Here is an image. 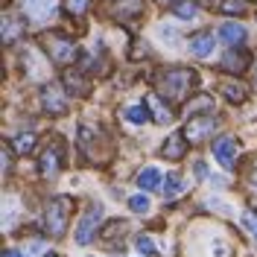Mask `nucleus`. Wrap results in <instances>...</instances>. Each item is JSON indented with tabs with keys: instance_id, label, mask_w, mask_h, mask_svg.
Wrapping results in <instances>:
<instances>
[{
	"instance_id": "f257e3e1",
	"label": "nucleus",
	"mask_w": 257,
	"mask_h": 257,
	"mask_svg": "<svg viewBox=\"0 0 257 257\" xmlns=\"http://www.w3.org/2000/svg\"><path fill=\"white\" fill-rule=\"evenodd\" d=\"M196 85V73H193L190 67H170V70H164L158 76V88L161 94L167 96V99H184V96L190 94V88Z\"/></svg>"
},
{
	"instance_id": "f03ea898",
	"label": "nucleus",
	"mask_w": 257,
	"mask_h": 257,
	"mask_svg": "<svg viewBox=\"0 0 257 257\" xmlns=\"http://www.w3.org/2000/svg\"><path fill=\"white\" fill-rule=\"evenodd\" d=\"M70 213H73V199L70 196H56L44 208V231H47L50 237H62L64 231H67Z\"/></svg>"
},
{
	"instance_id": "7ed1b4c3",
	"label": "nucleus",
	"mask_w": 257,
	"mask_h": 257,
	"mask_svg": "<svg viewBox=\"0 0 257 257\" xmlns=\"http://www.w3.org/2000/svg\"><path fill=\"white\" fill-rule=\"evenodd\" d=\"M41 47L56 64H70L76 59V44L67 35H59V32H44L41 35Z\"/></svg>"
},
{
	"instance_id": "20e7f679",
	"label": "nucleus",
	"mask_w": 257,
	"mask_h": 257,
	"mask_svg": "<svg viewBox=\"0 0 257 257\" xmlns=\"http://www.w3.org/2000/svg\"><path fill=\"white\" fill-rule=\"evenodd\" d=\"M213 128H216V120H213L210 111H208L205 117H193V120H187L184 135H187V141H190V144H199V141H205V138H208Z\"/></svg>"
},
{
	"instance_id": "39448f33",
	"label": "nucleus",
	"mask_w": 257,
	"mask_h": 257,
	"mask_svg": "<svg viewBox=\"0 0 257 257\" xmlns=\"http://www.w3.org/2000/svg\"><path fill=\"white\" fill-rule=\"evenodd\" d=\"M99 219H102V208H99V205H94V208H91L88 213H85V216H82L79 228H76V242H79V245H85V242L94 240Z\"/></svg>"
},
{
	"instance_id": "423d86ee",
	"label": "nucleus",
	"mask_w": 257,
	"mask_h": 257,
	"mask_svg": "<svg viewBox=\"0 0 257 257\" xmlns=\"http://www.w3.org/2000/svg\"><path fill=\"white\" fill-rule=\"evenodd\" d=\"M213 155H216V161L222 164L225 170H231V167L237 164V155H240V144H237L234 138H219V141L213 144Z\"/></svg>"
},
{
	"instance_id": "0eeeda50",
	"label": "nucleus",
	"mask_w": 257,
	"mask_h": 257,
	"mask_svg": "<svg viewBox=\"0 0 257 257\" xmlns=\"http://www.w3.org/2000/svg\"><path fill=\"white\" fill-rule=\"evenodd\" d=\"M41 102L50 114H64L67 111V96L59 85H44L41 88Z\"/></svg>"
},
{
	"instance_id": "6e6552de",
	"label": "nucleus",
	"mask_w": 257,
	"mask_h": 257,
	"mask_svg": "<svg viewBox=\"0 0 257 257\" xmlns=\"http://www.w3.org/2000/svg\"><path fill=\"white\" fill-rule=\"evenodd\" d=\"M187 135L184 132H173L167 141H164V146H161V155L164 158H170V161H178V158H184L187 155Z\"/></svg>"
},
{
	"instance_id": "1a4fd4ad",
	"label": "nucleus",
	"mask_w": 257,
	"mask_h": 257,
	"mask_svg": "<svg viewBox=\"0 0 257 257\" xmlns=\"http://www.w3.org/2000/svg\"><path fill=\"white\" fill-rule=\"evenodd\" d=\"M21 35H24V18H15V15L0 18V38H3L6 44H15Z\"/></svg>"
},
{
	"instance_id": "9d476101",
	"label": "nucleus",
	"mask_w": 257,
	"mask_h": 257,
	"mask_svg": "<svg viewBox=\"0 0 257 257\" xmlns=\"http://www.w3.org/2000/svg\"><path fill=\"white\" fill-rule=\"evenodd\" d=\"M21 6L30 18H50L56 12L59 0H21Z\"/></svg>"
},
{
	"instance_id": "9b49d317",
	"label": "nucleus",
	"mask_w": 257,
	"mask_h": 257,
	"mask_svg": "<svg viewBox=\"0 0 257 257\" xmlns=\"http://www.w3.org/2000/svg\"><path fill=\"white\" fill-rule=\"evenodd\" d=\"M213 47H216V38L210 32H196L190 38V50H193V56H199V59H208L213 53Z\"/></svg>"
},
{
	"instance_id": "f8f14e48",
	"label": "nucleus",
	"mask_w": 257,
	"mask_h": 257,
	"mask_svg": "<svg viewBox=\"0 0 257 257\" xmlns=\"http://www.w3.org/2000/svg\"><path fill=\"white\" fill-rule=\"evenodd\" d=\"M219 38H222L228 47H240L242 41H245V30H242V24L225 21L222 27H219Z\"/></svg>"
},
{
	"instance_id": "ddd939ff",
	"label": "nucleus",
	"mask_w": 257,
	"mask_h": 257,
	"mask_svg": "<svg viewBox=\"0 0 257 257\" xmlns=\"http://www.w3.org/2000/svg\"><path fill=\"white\" fill-rule=\"evenodd\" d=\"M59 170H62V152H59V146H50L47 152L41 155V173L47 178H53Z\"/></svg>"
},
{
	"instance_id": "4468645a",
	"label": "nucleus",
	"mask_w": 257,
	"mask_h": 257,
	"mask_svg": "<svg viewBox=\"0 0 257 257\" xmlns=\"http://www.w3.org/2000/svg\"><path fill=\"white\" fill-rule=\"evenodd\" d=\"M245 67H248V53H242V50L228 53L222 59V70H228V73H242Z\"/></svg>"
},
{
	"instance_id": "2eb2a0df",
	"label": "nucleus",
	"mask_w": 257,
	"mask_h": 257,
	"mask_svg": "<svg viewBox=\"0 0 257 257\" xmlns=\"http://www.w3.org/2000/svg\"><path fill=\"white\" fill-rule=\"evenodd\" d=\"M64 85H67L70 94H76V96L88 94V82H85V76H82L79 70H67V73H64Z\"/></svg>"
},
{
	"instance_id": "dca6fc26",
	"label": "nucleus",
	"mask_w": 257,
	"mask_h": 257,
	"mask_svg": "<svg viewBox=\"0 0 257 257\" xmlns=\"http://www.w3.org/2000/svg\"><path fill=\"white\" fill-rule=\"evenodd\" d=\"M146 105L152 108V117H155L158 123H173V111H170V108H167V105H164V102H161L155 94L146 96Z\"/></svg>"
},
{
	"instance_id": "f3484780",
	"label": "nucleus",
	"mask_w": 257,
	"mask_h": 257,
	"mask_svg": "<svg viewBox=\"0 0 257 257\" xmlns=\"http://www.w3.org/2000/svg\"><path fill=\"white\" fill-rule=\"evenodd\" d=\"M161 193H164V199H176L178 193H184V181L178 173H170V176L164 178V184H161Z\"/></svg>"
},
{
	"instance_id": "a211bd4d",
	"label": "nucleus",
	"mask_w": 257,
	"mask_h": 257,
	"mask_svg": "<svg viewBox=\"0 0 257 257\" xmlns=\"http://www.w3.org/2000/svg\"><path fill=\"white\" fill-rule=\"evenodd\" d=\"M173 12L181 21H193V18H199V3L196 0H178L176 6H173Z\"/></svg>"
},
{
	"instance_id": "6ab92c4d",
	"label": "nucleus",
	"mask_w": 257,
	"mask_h": 257,
	"mask_svg": "<svg viewBox=\"0 0 257 257\" xmlns=\"http://www.w3.org/2000/svg\"><path fill=\"white\" fill-rule=\"evenodd\" d=\"M138 184H141L144 190H155V187L161 184V173L155 170V167H146L144 173L138 176Z\"/></svg>"
},
{
	"instance_id": "aec40b11",
	"label": "nucleus",
	"mask_w": 257,
	"mask_h": 257,
	"mask_svg": "<svg viewBox=\"0 0 257 257\" xmlns=\"http://www.w3.org/2000/svg\"><path fill=\"white\" fill-rule=\"evenodd\" d=\"M128 123H146L149 120V105H128L126 111H123Z\"/></svg>"
},
{
	"instance_id": "412c9836",
	"label": "nucleus",
	"mask_w": 257,
	"mask_h": 257,
	"mask_svg": "<svg viewBox=\"0 0 257 257\" xmlns=\"http://www.w3.org/2000/svg\"><path fill=\"white\" fill-rule=\"evenodd\" d=\"M222 94L231 99V102H242L245 99V88H242L240 82H228V85H222Z\"/></svg>"
},
{
	"instance_id": "4be33fe9",
	"label": "nucleus",
	"mask_w": 257,
	"mask_h": 257,
	"mask_svg": "<svg viewBox=\"0 0 257 257\" xmlns=\"http://www.w3.org/2000/svg\"><path fill=\"white\" fill-rule=\"evenodd\" d=\"M222 12L225 15H242V12H248V0H222Z\"/></svg>"
},
{
	"instance_id": "5701e85b",
	"label": "nucleus",
	"mask_w": 257,
	"mask_h": 257,
	"mask_svg": "<svg viewBox=\"0 0 257 257\" xmlns=\"http://www.w3.org/2000/svg\"><path fill=\"white\" fill-rule=\"evenodd\" d=\"M213 108V99H210L208 94H202V96H196L193 102H187V114H193V111H210Z\"/></svg>"
},
{
	"instance_id": "b1692460",
	"label": "nucleus",
	"mask_w": 257,
	"mask_h": 257,
	"mask_svg": "<svg viewBox=\"0 0 257 257\" xmlns=\"http://www.w3.org/2000/svg\"><path fill=\"white\" fill-rule=\"evenodd\" d=\"M32 146H35V135H30V132L15 138V152H18V155H27Z\"/></svg>"
},
{
	"instance_id": "393cba45",
	"label": "nucleus",
	"mask_w": 257,
	"mask_h": 257,
	"mask_svg": "<svg viewBox=\"0 0 257 257\" xmlns=\"http://www.w3.org/2000/svg\"><path fill=\"white\" fill-rule=\"evenodd\" d=\"M128 208L135 210V213H146V210H149V196H144V193L132 196V199H128Z\"/></svg>"
},
{
	"instance_id": "a878e982",
	"label": "nucleus",
	"mask_w": 257,
	"mask_h": 257,
	"mask_svg": "<svg viewBox=\"0 0 257 257\" xmlns=\"http://www.w3.org/2000/svg\"><path fill=\"white\" fill-rule=\"evenodd\" d=\"M242 225H245V231L257 240V213L254 210H245V213H242Z\"/></svg>"
},
{
	"instance_id": "bb28decb",
	"label": "nucleus",
	"mask_w": 257,
	"mask_h": 257,
	"mask_svg": "<svg viewBox=\"0 0 257 257\" xmlns=\"http://www.w3.org/2000/svg\"><path fill=\"white\" fill-rule=\"evenodd\" d=\"M91 6V0H67V12L70 15H85Z\"/></svg>"
},
{
	"instance_id": "cd10ccee",
	"label": "nucleus",
	"mask_w": 257,
	"mask_h": 257,
	"mask_svg": "<svg viewBox=\"0 0 257 257\" xmlns=\"http://www.w3.org/2000/svg\"><path fill=\"white\" fill-rule=\"evenodd\" d=\"M138 251H141V254H146V257H155V245H152V240H149V237H138Z\"/></svg>"
},
{
	"instance_id": "c85d7f7f",
	"label": "nucleus",
	"mask_w": 257,
	"mask_h": 257,
	"mask_svg": "<svg viewBox=\"0 0 257 257\" xmlns=\"http://www.w3.org/2000/svg\"><path fill=\"white\" fill-rule=\"evenodd\" d=\"M120 231H126V222H123V219H120V222H108V228L102 231V237L111 240V237H120Z\"/></svg>"
},
{
	"instance_id": "c756f323",
	"label": "nucleus",
	"mask_w": 257,
	"mask_h": 257,
	"mask_svg": "<svg viewBox=\"0 0 257 257\" xmlns=\"http://www.w3.org/2000/svg\"><path fill=\"white\" fill-rule=\"evenodd\" d=\"M155 3H161V6H176L178 0H155Z\"/></svg>"
},
{
	"instance_id": "7c9ffc66",
	"label": "nucleus",
	"mask_w": 257,
	"mask_h": 257,
	"mask_svg": "<svg viewBox=\"0 0 257 257\" xmlns=\"http://www.w3.org/2000/svg\"><path fill=\"white\" fill-rule=\"evenodd\" d=\"M3 257H24V254H18V251H12V248H6V251H3Z\"/></svg>"
},
{
	"instance_id": "2f4dec72",
	"label": "nucleus",
	"mask_w": 257,
	"mask_h": 257,
	"mask_svg": "<svg viewBox=\"0 0 257 257\" xmlns=\"http://www.w3.org/2000/svg\"><path fill=\"white\" fill-rule=\"evenodd\" d=\"M251 184L257 187V161H254V170H251Z\"/></svg>"
},
{
	"instance_id": "473e14b6",
	"label": "nucleus",
	"mask_w": 257,
	"mask_h": 257,
	"mask_svg": "<svg viewBox=\"0 0 257 257\" xmlns=\"http://www.w3.org/2000/svg\"><path fill=\"white\" fill-rule=\"evenodd\" d=\"M44 257H62V254H44Z\"/></svg>"
}]
</instances>
